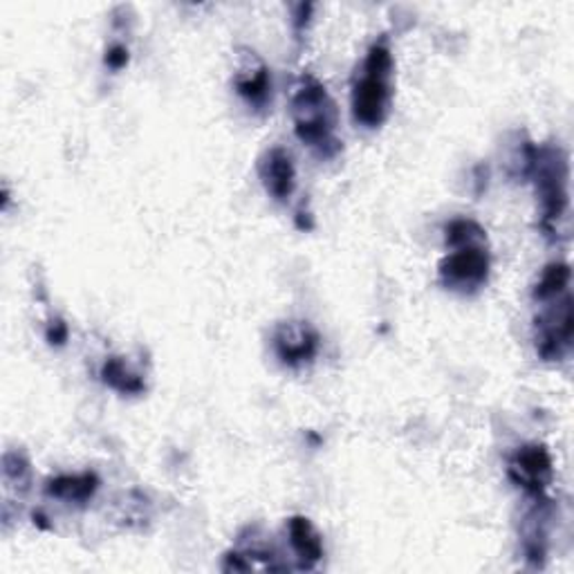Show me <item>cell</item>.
Listing matches in <instances>:
<instances>
[{
    "label": "cell",
    "mask_w": 574,
    "mask_h": 574,
    "mask_svg": "<svg viewBox=\"0 0 574 574\" xmlns=\"http://www.w3.org/2000/svg\"><path fill=\"white\" fill-rule=\"evenodd\" d=\"M274 348L283 364L301 366L315 359L319 350V337L306 323H283L274 334Z\"/></svg>",
    "instance_id": "obj_7"
},
{
    "label": "cell",
    "mask_w": 574,
    "mask_h": 574,
    "mask_svg": "<svg viewBox=\"0 0 574 574\" xmlns=\"http://www.w3.org/2000/svg\"><path fill=\"white\" fill-rule=\"evenodd\" d=\"M126 63H128V50L124 45H115L108 50L106 65H110L113 70H121Z\"/></svg>",
    "instance_id": "obj_14"
},
{
    "label": "cell",
    "mask_w": 574,
    "mask_h": 574,
    "mask_svg": "<svg viewBox=\"0 0 574 574\" xmlns=\"http://www.w3.org/2000/svg\"><path fill=\"white\" fill-rule=\"evenodd\" d=\"M99 487V480L93 474L82 476H59L47 482V493L54 498H61L65 502H86L95 496Z\"/></svg>",
    "instance_id": "obj_10"
},
{
    "label": "cell",
    "mask_w": 574,
    "mask_h": 574,
    "mask_svg": "<svg viewBox=\"0 0 574 574\" xmlns=\"http://www.w3.org/2000/svg\"><path fill=\"white\" fill-rule=\"evenodd\" d=\"M572 297L563 295L556 306H550L536 319V352L545 362H556L572 346Z\"/></svg>",
    "instance_id": "obj_5"
},
{
    "label": "cell",
    "mask_w": 574,
    "mask_h": 574,
    "mask_svg": "<svg viewBox=\"0 0 574 574\" xmlns=\"http://www.w3.org/2000/svg\"><path fill=\"white\" fill-rule=\"evenodd\" d=\"M258 173L265 184V191L274 200H278V202L290 200V195L295 193V187H297V171H295V162H293L290 153L283 149L267 151L258 162Z\"/></svg>",
    "instance_id": "obj_8"
},
{
    "label": "cell",
    "mask_w": 574,
    "mask_h": 574,
    "mask_svg": "<svg viewBox=\"0 0 574 574\" xmlns=\"http://www.w3.org/2000/svg\"><path fill=\"white\" fill-rule=\"evenodd\" d=\"M393 54L386 43H375L362 65V75L352 86V117L364 128L384 124L391 110Z\"/></svg>",
    "instance_id": "obj_1"
},
{
    "label": "cell",
    "mask_w": 574,
    "mask_h": 574,
    "mask_svg": "<svg viewBox=\"0 0 574 574\" xmlns=\"http://www.w3.org/2000/svg\"><path fill=\"white\" fill-rule=\"evenodd\" d=\"M236 88L238 93L254 106H263L269 95V77L267 67L258 61L256 67H245L241 70V75L236 77Z\"/></svg>",
    "instance_id": "obj_11"
},
{
    "label": "cell",
    "mask_w": 574,
    "mask_h": 574,
    "mask_svg": "<svg viewBox=\"0 0 574 574\" xmlns=\"http://www.w3.org/2000/svg\"><path fill=\"white\" fill-rule=\"evenodd\" d=\"M293 113L297 135L306 147L317 151L321 158H332L339 153V139L334 135L337 108L319 82L312 77L304 79L297 88Z\"/></svg>",
    "instance_id": "obj_2"
},
{
    "label": "cell",
    "mask_w": 574,
    "mask_h": 574,
    "mask_svg": "<svg viewBox=\"0 0 574 574\" xmlns=\"http://www.w3.org/2000/svg\"><path fill=\"white\" fill-rule=\"evenodd\" d=\"M567 285H570V267L565 263H552L543 269V274L536 283L534 299L548 304V301L556 299L559 295H565Z\"/></svg>",
    "instance_id": "obj_12"
},
{
    "label": "cell",
    "mask_w": 574,
    "mask_h": 574,
    "mask_svg": "<svg viewBox=\"0 0 574 574\" xmlns=\"http://www.w3.org/2000/svg\"><path fill=\"white\" fill-rule=\"evenodd\" d=\"M487 241L451 247L454 252L440 263V280L445 287L460 295H471L487 283L489 252Z\"/></svg>",
    "instance_id": "obj_4"
},
{
    "label": "cell",
    "mask_w": 574,
    "mask_h": 574,
    "mask_svg": "<svg viewBox=\"0 0 574 574\" xmlns=\"http://www.w3.org/2000/svg\"><path fill=\"white\" fill-rule=\"evenodd\" d=\"M47 339H50V343H63L65 339H67V328H65V323L63 321H56L50 330H47Z\"/></svg>",
    "instance_id": "obj_15"
},
{
    "label": "cell",
    "mask_w": 574,
    "mask_h": 574,
    "mask_svg": "<svg viewBox=\"0 0 574 574\" xmlns=\"http://www.w3.org/2000/svg\"><path fill=\"white\" fill-rule=\"evenodd\" d=\"M287 530H290V545L299 554L301 565L304 567L317 565L323 556V543H321V536L315 530V525L304 517H295Z\"/></svg>",
    "instance_id": "obj_9"
},
{
    "label": "cell",
    "mask_w": 574,
    "mask_h": 574,
    "mask_svg": "<svg viewBox=\"0 0 574 574\" xmlns=\"http://www.w3.org/2000/svg\"><path fill=\"white\" fill-rule=\"evenodd\" d=\"M536 193L541 198L543 211V227H550L563 219L567 209V164L565 156L556 149L539 151L532 160Z\"/></svg>",
    "instance_id": "obj_3"
},
{
    "label": "cell",
    "mask_w": 574,
    "mask_h": 574,
    "mask_svg": "<svg viewBox=\"0 0 574 574\" xmlns=\"http://www.w3.org/2000/svg\"><path fill=\"white\" fill-rule=\"evenodd\" d=\"M102 378H104V382H106L110 389H115V391H119V393H124V395H137V393L144 391L141 378H139L137 373H132V371L121 362V359H117V357L108 359V362L104 364Z\"/></svg>",
    "instance_id": "obj_13"
},
{
    "label": "cell",
    "mask_w": 574,
    "mask_h": 574,
    "mask_svg": "<svg viewBox=\"0 0 574 574\" xmlns=\"http://www.w3.org/2000/svg\"><path fill=\"white\" fill-rule=\"evenodd\" d=\"M510 478L528 493L541 496L552 480V460L545 447L528 445L510 460Z\"/></svg>",
    "instance_id": "obj_6"
}]
</instances>
